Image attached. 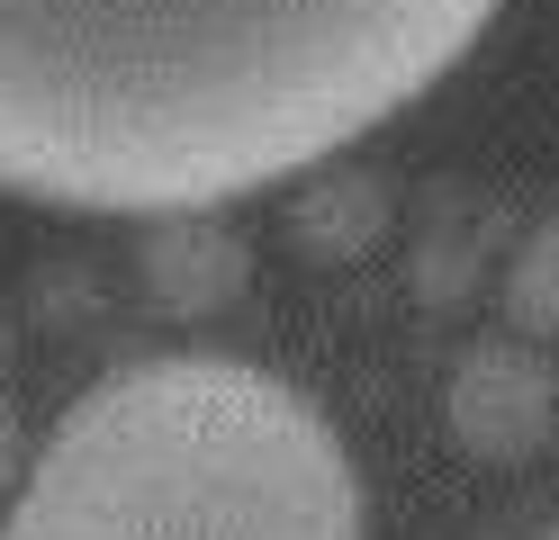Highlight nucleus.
Instances as JSON below:
<instances>
[{
	"label": "nucleus",
	"mask_w": 559,
	"mask_h": 540,
	"mask_svg": "<svg viewBox=\"0 0 559 540\" xmlns=\"http://www.w3.org/2000/svg\"><path fill=\"white\" fill-rule=\"evenodd\" d=\"M497 0H0V190L199 216L425 99Z\"/></svg>",
	"instance_id": "1"
},
{
	"label": "nucleus",
	"mask_w": 559,
	"mask_h": 540,
	"mask_svg": "<svg viewBox=\"0 0 559 540\" xmlns=\"http://www.w3.org/2000/svg\"><path fill=\"white\" fill-rule=\"evenodd\" d=\"M0 540H361V478L289 379L171 351L73 396Z\"/></svg>",
	"instance_id": "2"
},
{
	"label": "nucleus",
	"mask_w": 559,
	"mask_h": 540,
	"mask_svg": "<svg viewBox=\"0 0 559 540\" xmlns=\"http://www.w3.org/2000/svg\"><path fill=\"white\" fill-rule=\"evenodd\" d=\"M559 423V387L542 370V351L523 343H478L451 370V432L478 459H533Z\"/></svg>",
	"instance_id": "3"
},
{
	"label": "nucleus",
	"mask_w": 559,
	"mask_h": 540,
	"mask_svg": "<svg viewBox=\"0 0 559 540\" xmlns=\"http://www.w3.org/2000/svg\"><path fill=\"white\" fill-rule=\"evenodd\" d=\"M506 315L523 343H559V216H542L506 262Z\"/></svg>",
	"instance_id": "4"
},
{
	"label": "nucleus",
	"mask_w": 559,
	"mask_h": 540,
	"mask_svg": "<svg viewBox=\"0 0 559 540\" xmlns=\"http://www.w3.org/2000/svg\"><path fill=\"white\" fill-rule=\"evenodd\" d=\"M550 540H559V531H550Z\"/></svg>",
	"instance_id": "5"
}]
</instances>
